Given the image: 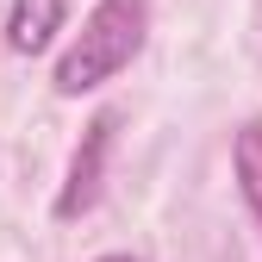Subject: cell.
Masks as SVG:
<instances>
[{
    "label": "cell",
    "mask_w": 262,
    "mask_h": 262,
    "mask_svg": "<svg viewBox=\"0 0 262 262\" xmlns=\"http://www.w3.org/2000/svg\"><path fill=\"white\" fill-rule=\"evenodd\" d=\"M100 262H131V256H100Z\"/></svg>",
    "instance_id": "5"
},
{
    "label": "cell",
    "mask_w": 262,
    "mask_h": 262,
    "mask_svg": "<svg viewBox=\"0 0 262 262\" xmlns=\"http://www.w3.org/2000/svg\"><path fill=\"white\" fill-rule=\"evenodd\" d=\"M144 38H150V7H144V0H100V7L88 13L81 38L56 62V94H62V100L94 94L119 69H131V56L144 50Z\"/></svg>",
    "instance_id": "1"
},
{
    "label": "cell",
    "mask_w": 262,
    "mask_h": 262,
    "mask_svg": "<svg viewBox=\"0 0 262 262\" xmlns=\"http://www.w3.org/2000/svg\"><path fill=\"white\" fill-rule=\"evenodd\" d=\"M62 19H69V0H13L7 13V44L19 56H38L50 50V38L62 31Z\"/></svg>",
    "instance_id": "3"
},
{
    "label": "cell",
    "mask_w": 262,
    "mask_h": 262,
    "mask_svg": "<svg viewBox=\"0 0 262 262\" xmlns=\"http://www.w3.org/2000/svg\"><path fill=\"white\" fill-rule=\"evenodd\" d=\"M231 169H237V187H244L250 212L262 219V125H244V131H237V144H231Z\"/></svg>",
    "instance_id": "4"
},
{
    "label": "cell",
    "mask_w": 262,
    "mask_h": 262,
    "mask_svg": "<svg viewBox=\"0 0 262 262\" xmlns=\"http://www.w3.org/2000/svg\"><path fill=\"white\" fill-rule=\"evenodd\" d=\"M106 138H113V119H94V125H88V150H75L69 187H62V200H56V219H75V212L94 206V193H100V156H106Z\"/></svg>",
    "instance_id": "2"
}]
</instances>
